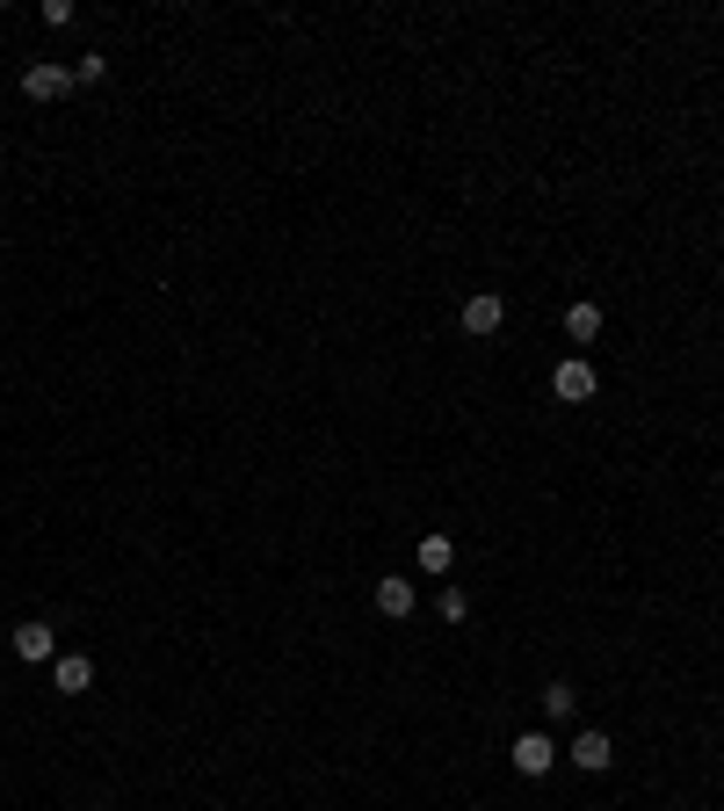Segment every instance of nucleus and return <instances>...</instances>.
I'll use <instances>...</instances> for the list:
<instances>
[{"label": "nucleus", "mask_w": 724, "mask_h": 811, "mask_svg": "<svg viewBox=\"0 0 724 811\" xmlns=\"http://www.w3.org/2000/svg\"><path fill=\"white\" fill-rule=\"evenodd\" d=\"M507 760H515L522 776H551V768H558V746L544 739V732H522V739L507 746Z\"/></svg>", "instance_id": "nucleus-1"}, {"label": "nucleus", "mask_w": 724, "mask_h": 811, "mask_svg": "<svg viewBox=\"0 0 724 811\" xmlns=\"http://www.w3.org/2000/svg\"><path fill=\"white\" fill-rule=\"evenodd\" d=\"M501 319H507V297L501 291H479V297H464V333H501Z\"/></svg>", "instance_id": "nucleus-2"}, {"label": "nucleus", "mask_w": 724, "mask_h": 811, "mask_svg": "<svg viewBox=\"0 0 724 811\" xmlns=\"http://www.w3.org/2000/svg\"><path fill=\"white\" fill-rule=\"evenodd\" d=\"M52 681H58V695H87V689H95V659H87V653L52 659Z\"/></svg>", "instance_id": "nucleus-3"}, {"label": "nucleus", "mask_w": 724, "mask_h": 811, "mask_svg": "<svg viewBox=\"0 0 724 811\" xmlns=\"http://www.w3.org/2000/svg\"><path fill=\"white\" fill-rule=\"evenodd\" d=\"M551 392L558 398H594V363H586V355H566L558 377H551Z\"/></svg>", "instance_id": "nucleus-4"}, {"label": "nucleus", "mask_w": 724, "mask_h": 811, "mask_svg": "<svg viewBox=\"0 0 724 811\" xmlns=\"http://www.w3.org/2000/svg\"><path fill=\"white\" fill-rule=\"evenodd\" d=\"M566 760H572V768H586V776H602L608 760H616V746H608V732H580Z\"/></svg>", "instance_id": "nucleus-5"}, {"label": "nucleus", "mask_w": 724, "mask_h": 811, "mask_svg": "<svg viewBox=\"0 0 724 811\" xmlns=\"http://www.w3.org/2000/svg\"><path fill=\"white\" fill-rule=\"evenodd\" d=\"M66 87H73L66 66H30V73H22V95H30V102H58Z\"/></svg>", "instance_id": "nucleus-6"}, {"label": "nucleus", "mask_w": 724, "mask_h": 811, "mask_svg": "<svg viewBox=\"0 0 724 811\" xmlns=\"http://www.w3.org/2000/svg\"><path fill=\"white\" fill-rule=\"evenodd\" d=\"M15 653H22V659H52V653H58L52 623H36V616H30V623H15Z\"/></svg>", "instance_id": "nucleus-7"}, {"label": "nucleus", "mask_w": 724, "mask_h": 811, "mask_svg": "<svg viewBox=\"0 0 724 811\" xmlns=\"http://www.w3.org/2000/svg\"><path fill=\"white\" fill-rule=\"evenodd\" d=\"M377 609H384V616H414V580H398V572L377 580Z\"/></svg>", "instance_id": "nucleus-8"}, {"label": "nucleus", "mask_w": 724, "mask_h": 811, "mask_svg": "<svg viewBox=\"0 0 724 811\" xmlns=\"http://www.w3.org/2000/svg\"><path fill=\"white\" fill-rule=\"evenodd\" d=\"M566 333H572V341H594V333H602V305H586V297L566 305Z\"/></svg>", "instance_id": "nucleus-9"}, {"label": "nucleus", "mask_w": 724, "mask_h": 811, "mask_svg": "<svg viewBox=\"0 0 724 811\" xmlns=\"http://www.w3.org/2000/svg\"><path fill=\"white\" fill-rule=\"evenodd\" d=\"M457 566V544L449 536H420V572H449Z\"/></svg>", "instance_id": "nucleus-10"}, {"label": "nucleus", "mask_w": 724, "mask_h": 811, "mask_svg": "<svg viewBox=\"0 0 724 811\" xmlns=\"http://www.w3.org/2000/svg\"><path fill=\"white\" fill-rule=\"evenodd\" d=\"M544 710H551V717H572V710H580V689H572V681H551V689H544Z\"/></svg>", "instance_id": "nucleus-11"}, {"label": "nucleus", "mask_w": 724, "mask_h": 811, "mask_svg": "<svg viewBox=\"0 0 724 811\" xmlns=\"http://www.w3.org/2000/svg\"><path fill=\"white\" fill-rule=\"evenodd\" d=\"M442 616L464 623V616H471V594H464V588H442Z\"/></svg>", "instance_id": "nucleus-12"}, {"label": "nucleus", "mask_w": 724, "mask_h": 811, "mask_svg": "<svg viewBox=\"0 0 724 811\" xmlns=\"http://www.w3.org/2000/svg\"><path fill=\"white\" fill-rule=\"evenodd\" d=\"M102 73H109V58H102V52H87L80 66H73V80H102Z\"/></svg>", "instance_id": "nucleus-13"}]
</instances>
